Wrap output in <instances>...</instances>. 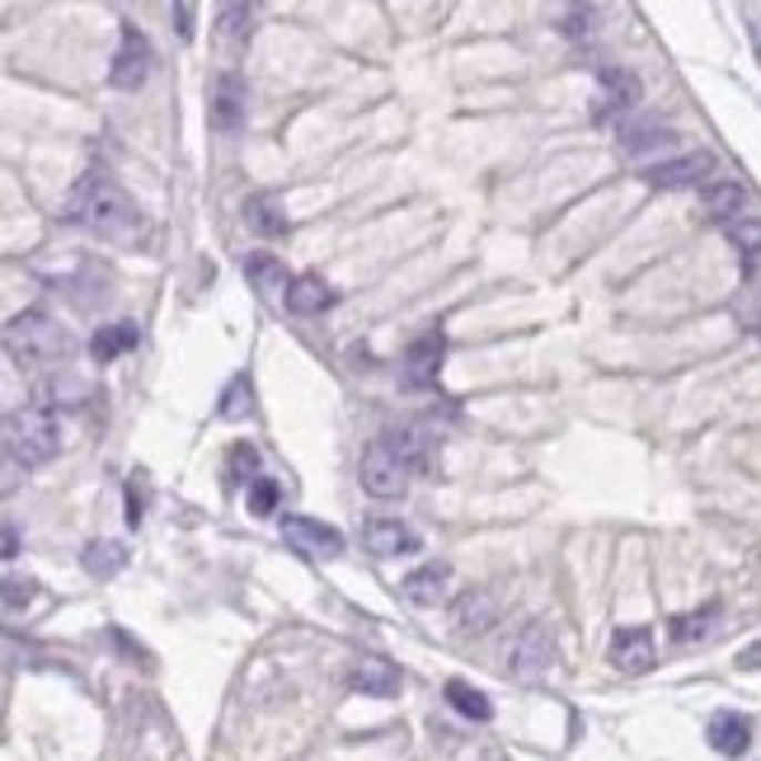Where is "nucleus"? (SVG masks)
I'll use <instances>...</instances> for the list:
<instances>
[{
	"label": "nucleus",
	"instance_id": "obj_1",
	"mask_svg": "<svg viewBox=\"0 0 761 761\" xmlns=\"http://www.w3.org/2000/svg\"><path fill=\"white\" fill-rule=\"evenodd\" d=\"M62 222L67 226H80L99 240H128L136 226H142V212L136 203L113 184L104 174H85L80 184L67 193L62 203Z\"/></svg>",
	"mask_w": 761,
	"mask_h": 761
},
{
	"label": "nucleus",
	"instance_id": "obj_2",
	"mask_svg": "<svg viewBox=\"0 0 761 761\" xmlns=\"http://www.w3.org/2000/svg\"><path fill=\"white\" fill-rule=\"evenodd\" d=\"M62 451V428H57V414L52 409H38V405H24L6 414V456L10 466H48V460Z\"/></svg>",
	"mask_w": 761,
	"mask_h": 761
},
{
	"label": "nucleus",
	"instance_id": "obj_3",
	"mask_svg": "<svg viewBox=\"0 0 761 761\" xmlns=\"http://www.w3.org/2000/svg\"><path fill=\"white\" fill-rule=\"evenodd\" d=\"M6 348L14 363H62L71 353V334H67V325H57L43 306H29V311L10 315Z\"/></svg>",
	"mask_w": 761,
	"mask_h": 761
},
{
	"label": "nucleus",
	"instance_id": "obj_4",
	"mask_svg": "<svg viewBox=\"0 0 761 761\" xmlns=\"http://www.w3.org/2000/svg\"><path fill=\"white\" fill-rule=\"evenodd\" d=\"M409 466H405V456H399L390 443H386V433L376 437V443L363 451V489L372 498H399L409 489Z\"/></svg>",
	"mask_w": 761,
	"mask_h": 761
},
{
	"label": "nucleus",
	"instance_id": "obj_5",
	"mask_svg": "<svg viewBox=\"0 0 761 761\" xmlns=\"http://www.w3.org/2000/svg\"><path fill=\"white\" fill-rule=\"evenodd\" d=\"M550 668H555V639H550V630L540 626V620H531V626L513 639L508 672L517 677V682H540Z\"/></svg>",
	"mask_w": 761,
	"mask_h": 761
},
{
	"label": "nucleus",
	"instance_id": "obj_6",
	"mask_svg": "<svg viewBox=\"0 0 761 761\" xmlns=\"http://www.w3.org/2000/svg\"><path fill=\"white\" fill-rule=\"evenodd\" d=\"M443 357H447V338H443V329L418 334L414 344H409V353H405V372H399L405 390H433L437 376H443Z\"/></svg>",
	"mask_w": 761,
	"mask_h": 761
},
{
	"label": "nucleus",
	"instance_id": "obj_7",
	"mask_svg": "<svg viewBox=\"0 0 761 761\" xmlns=\"http://www.w3.org/2000/svg\"><path fill=\"white\" fill-rule=\"evenodd\" d=\"M146 75H151V43H146V33L136 29V24H123V43H118L109 80H113L118 90H142Z\"/></svg>",
	"mask_w": 761,
	"mask_h": 761
},
{
	"label": "nucleus",
	"instance_id": "obj_8",
	"mask_svg": "<svg viewBox=\"0 0 761 761\" xmlns=\"http://www.w3.org/2000/svg\"><path fill=\"white\" fill-rule=\"evenodd\" d=\"M635 104H639V75L611 62L597 67V123H611L616 113H626Z\"/></svg>",
	"mask_w": 761,
	"mask_h": 761
},
{
	"label": "nucleus",
	"instance_id": "obj_9",
	"mask_svg": "<svg viewBox=\"0 0 761 761\" xmlns=\"http://www.w3.org/2000/svg\"><path fill=\"white\" fill-rule=\"evenodd\" d=\"M283 540L302 555H325V559L344 555V531H334V527L315 522V517H302V513L283 517Z\"/></svg>",
	"mask_w": 761,
	"mask_h": 761
},
{
	"label": "nucleus",
	"instance_id": "obj_10",
	"mask_svg": "<svg viewBox=\"0 0 761 761\" xmlns=\"http://www.w3.org/2000/svg\"><path fill=\"white\" fill-rule=\"evenodd\" d=\"M611 663L626 672V677H645L658 663V649H653V630L649 626H620L611 639Z\"/></svg>",
	"mask_w": 761,
	"mask_h": 761
},
{
	"label": "nucleus",
	"instance_id": "obj_11",
	"mask_svg": "<svg viewBox=\"0 0 761 761\" xmlns=\"http://www.w3.org/2000/svg\"><path fill=\"white\" fill-rule=\"evenodd\" d=\"M710 174H714L710 151H691V155H677V160H663V165L645 170V179L653 189H696V184H706Z\"/></svg>",
	"mask_w": 761,
	"mask_h": 761
},
{
	"label": "nucleus",
	"instance_id": "obj_12",
	"mask_svg": "<svg viewBox=\"0 0 761 761\" xmlns=\"http://www.w3.org/2000/svg\"><path fill=\"white\" fill-rule=\"evenodd\" d=\"M363 546L376 559H395V555H418V550H424V540H418L414 527L395 522V517H372V522L363 527Z\"/></svg>",
	"mask_w": 761,
	"mask_h": 761
},
{
	"label": "nucleus",
	"instance_id": "obj_13",
	"mask_svg": "<svg viewBox=\"0 0 761 761\" xmlns=\"http://www.w3.org/2000/svg\"><path fill=\"white\" fill-rule=\"evenodd\" d=\"M240 123H245V80L226 71V75H216V85H212V128L240 132Z\"/></svg>",
	"mask_w": 761,
	"mask_h": 761
},
{
	"label": "nucleus",
	"instance_id": "obj_14",
	"mask_svg": "<svg viewBox=\"0 0 761 761\" xmlns=\"http://www.w3.org/2000/svg\"><path fill=\"white\" fill-rule=\"evenodd\" d=\"M706 738L719 757H743L752 748V719L738 714V710H719V714H710Z\"/></svg>",
	"mask_w": 761,
	"mask_h": 761
},
{
	"label": "nucleus",
	"instance_id": "obj_15",
	"mask_svg": "<svg viewBox=\"0 0 761 761\" xmlns=\"http://www.w3.org/2000/svg\"><path fill=\"white\" fill-rule=\"evenodd\" d=\"M700 203H706V216L710 222H738V216H748V189L733 184V179H710L706 189H700Z\"/></svg>",
	"mask_w": 761,
	"mask_h": 761
},
{
	"label": "nucleus",
	"instance_id": "obj_16",
	"mask_svg": "<svg viewBox=\"0 0 761 761\" xmlns=\"http://www.w3.org/2000/svg\"><path fill=\"white\" fill-rule=\"evenodd\" d=\"M353 691H363V696H395L399 691V668L386 663V658H376V653H363L353 663Z\"/></svg>",
	"mask_w": 761,
	"mask_h": 761
},
{
	"label": "nucleus",
	"instance_id": "obj_17",
	"mask_svg": "<svg viewBox=\"0 0 761 761\" xmlns=\"http://www.w3.org/2000/svg\"><path fill=\"white\" fill-rule=\"evenodd\" d=\"M494 620H498V602H494V592H485V588H470L456 602V611H451V626L460 635H485Z\"/></svg>",
	"mask_w": 761,
	"mask_h": 761
},
{
	"label": "nucleus",
	"instance_id": "obj_18",
	"mask_svg": "<svg viewBox=\"0 0 761 761\" xmlns=\"http://www.w3.org/2000/svg\"><path fill=\"white\" fill-rule=\"evenodd\" d=\"M136 344H142V329L132 325V319H113V325H99L94 338H90V357L94 363H113V357L132 353Z\"/></svg>",
	"mask_w": 761,
	"mask_h": 761
},
{
	"label": "nucleus",
	"instance_id": "obj_19",
	"mask_svg": "<svg viewBox=\"0 0 761 761\" xmlns=\"http://www.w3.org/2000/svg\"><path fill=\"white\" fill-rule=\"evenodd\" d=\"M447 584H451V569L447 565H424V569H414L399 588H405V597H409L414 607H437L447 597Z\"/></svg>",
	"mask_w": 761,
	"mask_h": 761
},
{
	"label": "nucleus",
	"instance_id": "obj_20",
	"mask_svg": "<svg viewBox=\"0 0 761 761\" xmlns=\"http://www.w3.org/2000/svg\"><path fill=\"white\" fill-rule=\"evenodd\" d=\"M287 311L292 315H319V311H329L334 306V292H329V283L325 277H315V273H302L296 283L287 287Z\"/></svg>",
	"mask_w": 761,
	"mask_h": 761
},
{
	"label": "nucleus",
	"instance_id": "obj_21",
	"mask_svg": "<svg viewBox=\"0 0 761 761\" xmlns=\"http://www.w3.org/2000/svg\"><path fill=\"white\" fill-rule=\"evenodd\" d=\"M245 226H250L254 235H268V240H277V235H287V231H292L287 212L277 207L268 193H258V197H250V203H245Z\"/></svg>",
	"mask_w": 761,
	"mask_h": 761
},
{
	"label": "nucleus",
	"instance_id": "obj_22",
	"mask_svg": "<svg viewBox=\"0 0 761 761\" xmlns=\"http://www.w3.org/2000/svg\"><path fill=\"white\" fill-rule=\"evenodd\" d=\"M386 443H390L399 456H405L409 470H428V466H433V437H428L424 428H390Z\"/></svg>",
	"mask_w": 761,
	"mask_h": 761
},
{
	"label": "nucleus",
	"instance_id": "obj_23",
	"mask_svg": "<svg viewBox=\"0 0 761 761\" xmlns=\"http://www.w3.org/2000/svg\"><path fill=\"white\" fill-rule=\"evenodd\" d=\"M123 565H128V550L118 546V540H90V546L80 550V569L90 578H113Z\"/></svg>",
	"mask_w": 761,
	"mask_h": 761
},
{
	"label": "nucleus",
	"instance_id": "obj_24",
	"mask_svg": "<svg viewBox=\"0 0 761 761\" xmlns=\"http://www.w3.org/2000/svg\"><path fill=\"white\" fill-rule=\"evenodd\" d=\"M245 273H250V287H258V296H277V292L287 296V287L296 283V277H287V268L277 264L273 254H254L245 264Z\"/></svg>",
	"mask_w": 761,
	"mask_h": 761
},
{
	"label": "nucleus",
	"instance_id": "obj_25",
	"mask_svg": "<svg viewBox=\"0 0 761 761\" xmlns=\"http://www.w3.org/2000/svg\"><path fill=\"white\" fill-rule=\"evenodd\" d=\"M447 706L456 710V714H466V719H475V724H489V719H494V706H489V696L485 691H475L470 682H460V677H456V682H447Z\"/></svg>",
	"mask_w": 761,
	"mask_h": 761
},
{
	"label": "nucleus",
	"instance_id": "obj_26",
	"mask_svg": "<svg viewBox=\"0 0 761 761\" xmlns=\"http://www.w3.org/2000/svg\"><path fill=\"white\" fill-rule=\"evenodd\" d=\"M216 29H222V38L231 48H245L254 38V10L250 6H222L216 10Z\"/></svg>",
	"mask_w": 761,
	"mask_h": 761
},
{
	"label": "nucleus",
	"instance_id": "obj_27",
	"mask_svg": "<svg viewBox=\"0 0 761 761\" xmlns=\"http://www.w3.org/2000/svg\"><path fill=\"white\" fill-rule=\"evenodd\" d=\"M724 235H729V245L743 254V264L752 268L757 258H761V222L757 216H738V222H729L724 226Z\"/></svg>",
	"mask_w": 761,
	"mask_h": 761
},
{
	"label": "nucleus",
	"instance_id": "obj_28",
	"mask_svg": "<svg viewBox=\"0 0 761 761\" xmlns=\"http://www.w3.org/2000/svg\"><path fill=\"white\" fill-rule=\"evenodd\" d=\"M677 136L668 128H658V123H645V128H620V146H626L630 155H645V151H658V146H672Z\"/></svg>",
	"mask_w": 761,
	"mask_h": 761
},
{
	"label": "nucleus",
	"instance_id": "obj_29",
	"mask_svg": "<svg viewBox=\"0 0 761 761\" xmlns=\"http://www.w3.org/2000/svg\"><path fill=\"white\" fill-rule=\"evenodd\" d=\"M714 620H719V607H700V611L677 616L672 620V639H677V645H696V639H706L714 630Z\"/></svg>",
	"mask_w": 761,
	"mask_h": 761
},
{
	"label": "nucleus",
	"instance_id": "obj_30",
	"mask_svg": "<svg viewBox=\"0 0 761 761\" xmlns=\"http://www.w3.org/2000/svg\"><path fill=\"white\" fill-rule=\"evenodd\" d=\"M254 409V386H250V376L240 372L231 376V386L222 390V405H216V418H245Z\"/></svg>",
	"mask_w": 761,
	"mask_h": 761
},
{
	"label": "nucleus",
	"instance_id": "obj_31",
	"mask_svg": "<svg viewBox=\"0 0 761 761\" xmlns=\"http://www.w3.org/2000/svg\"><path fill=\"white\" fill-rule=\"evenodd\" d=\"M277 498H283V489H277V479L258 475L250 485V517H273L277 513Z\"/></svg>",
	"mask_w": 761,
	"mask_h": 761
},
{
	"label": "nucleus",
	"instance_id": "obj_32",
	"mask_svg": "<svg viewBox=\"0 0 761 761\" xmlns=\"http://www.w3.org/2000/svg\"><path fill=\"white\" fill-rule=\"evenodd\" d=\"M254 466H258V451L250 443H235L231 447V460H226V479H231V485H245V479L254 485V479H258Z\"/></svg>",
	"mask_w": 761,
	"mask_h": 761
},
{
	"label": "nucleus",
	"instance_id": "obj_33",
	"mask_svg": "<svg viewBox=\"0 0 761 761\" xmlns=\"http://www.w3.org/2000/svg\"><path fill=\"white\" fill-rule=\"evenodd\" d=\"M146 522V494H142V479H128V527L136 531Z\"/></svg>",
	"mask_w": 761,
	"mask_h": 761
},
{
	"label": "nucleus",
	"instance_id": "obj_34",
	"mask_svg": "<svg viewBox=\"0 0 761 761\" xmlns=\"http://www.w3.org/2000/svg\"><path fill=\"white\" fill-rule=\"evenodd\" d=\"M29 588H33V584H19V578H10V584H6V611H19V602L29 607V597H33Z\"/></svg>",
	"mask_w": 761,
	"mask_h": 761
},
{
	"label": "nucleus",
	"instance_id": "obj_35",
	"mask_svg": "<svg viewBox=\"0 0 761 761\" xmlns=\"http://www.w3.org/2000/svg\"><path fill=\"white\" fill-rule=\"evenodd\" d=\"M738 668H743V672L761 668V639H757V645H752V649H743V653H738Z\"/></svg>",
	"mask_w": 761,
	"mask_h": 761
},
{
	"label": "nucleus",
	"instance_id": "obj_36",
	"mask_svg": "<svg viewBox=\"0 0 761 761\" xmlns=\"http://www.w3.org/2000/svg\"><path fill=\"white\" fill-rule=\"evenodd\" d=\"M174 19H179V33L193 38V6H179V10H174Z\"/></svg>",
	"mask_w": 761,
	"mask_h": 761
},
{
	"label": "nucleus",
	"instance_id": "obj_37",
	"mask_svg": "<svg viewBox=\"0 0 761 761\" xmlns=\"http://www.w3.org/2000/svg\"><path fill=\"white\" fill-rule=\"evenodd\" d=\"M19 555V531H14V522H6V559H14Z\"/></svg>",
	"mask_w": 761,
	"mask_h": 761
},
{
	"label": "nucleus",
	"instance_id": "obj_38",
	"mask_svg": "<svg viewBox=\"0 0 761 761\" xmlns=\"http://www.w3.org/2000/svg\"><path fill=\"white\" fill-rule=\"evenodd\" d=\"M752 38H757V52H761V19H752Z\"/></svg>",
	"mask_w": 761,
	"mask_h": 761
}]
</instances>
